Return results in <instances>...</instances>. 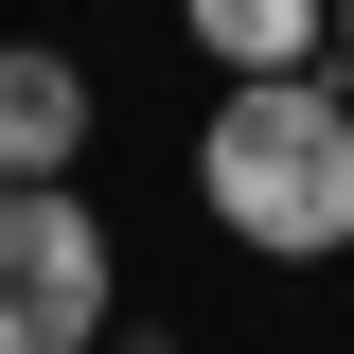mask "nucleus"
<instances>
[{"instance_id": "1", "label": "nucleus", "mask_w": 354, "mask_h": 354, "mask_svg": "<svg viewBox=\"0 0 354 354\" xmlns=\"http://www.w3.org/2000/svg\"><path fill=\"white\" fill-rule=\"evenodd\" d=\"M195 195H213L230 248H266V266H337V248H354V88H337V71L213 88V124H195Z\"/></svg>"}, {"instance_id": "5", "label": "nucleus", "mask_w": 354, "mask_h": 354, "mask_svg": "<svg viewBox=\"0 0 354 354\" xmlns=\"http://www.w3.org/2000/svg\"><path fill=\"white\" fill-rule=\"evenodd\" d=\"M106 354H177V337H160V319H124V337H106Z\"/></svg>"}, {"instance_id": "3", "label": "nucleus", "mask_w": 354, "mask_h": 354, "mask_svg": "<svg viewBox=\"0 0 354 354\" xmlns=\"http://www.w3.org/2000/svg\"><path fill=\"white\" fill-rule=\"evenodd\" d=\"M88 160V71L53 36H0V177H71Z\"/></svg>"}, {"instance_id": "6", "label": "nucleus", "mask_w": 354, "mask_h": 354, "mask_svg": "<svg viewBox=\"0 0 354 354\" xmlns=\"http://www.w3.org/2000/svg\"><path fill=\"white\" fill-rule=\"evenodd\" d=\"M337 71H354V0H337Z\"/></svg>"}, {"instance_id": "4", "label": "nucleus", "mask_w": 354, "mask_h": 354, "mask_svg": "<svg viewBox=\"0 0 354 354\" xmlns=\"http://www.w3.org/2000/svg\"><path fill=\"white\" fill-rule=\"evenodd\" d=\"M177 18H195V53H213L230 88H283V71L337 53V0H177Z\"/></svg>"}, {"instance_id": "2", "label": "nucleus", "mask_w": 354, "mask_h": 354, "mask_svg": "<svg viewBox=\"0 0 354 354\" xmlns=\"http://www.w3.org/2000/svg\"><path fill=\"white\" fill-rule=\"evenodd\" d=\"M124 337V266L71 177H0V354H106Z\"/></svg>"}]
</instances>
